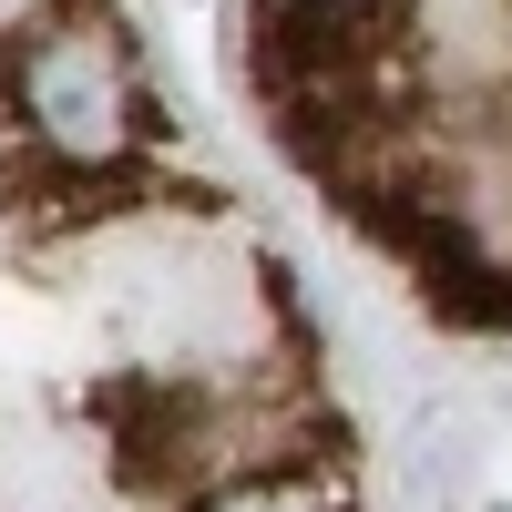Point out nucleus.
<instances>
[{
	"label": "nucleus",
	"instance_id": "39448f33",
	"mask_svg": "<svg viewBox=\"0 0 512 512\" xmlns=\"http://www.w3.org/2000/svg\"><path fill=\"white\" fill-rule=\"evenodd\" d=\"M502 512H512V502H502Z\"/></svg>",
	"mask_w": 512,
	"mask_h": 512
},
{
	"label": "nucleus",
	"instance_id": "7ed1b4c3",
	"mask_svg": "<svg viewBox=\"0 0 512 512\" xmlns=\"http://www.w3.org/2000/svg\"><path fill=\"white\" fill-rule=\"evenodd\" d=\"M297 11H359V0H297Z\"/></svg>",
	"mask_w": 512,
	"mask_h": 512
},
{
	"label": "nucleus",
	"instance_id": "f257e3e1",
	"mask_svg": "<svg viewBox=\"0 0 512 512\" xmlns=\"http://www.w3.org/2000/svg\"><path fill=\"white\" fill-rule=\"evenodd\" d=\"M11 113L31 123V144L72 164V175H113L144 144V82L123 31L93 11H52L11 41Z\"/></svg>",
	"mask_w": 512,
	"mask_h": 512
},
{
	"label": "nucleus",
	"instance_id": "20e7f679",
	"mask_svg": "<svg viewBox=\"0 0 512 512\" xmlns=\"http://www.w3.org/2000/svg\"><path fill=\"white\" fill-rule=\"evenodd\" d=\"M502 21H512V0H502Z\"/></svg>",
	"mask_w": 512,
	"mask_h": 512
},
{
	"label": "nucleus",
	"instance_id": "f03ea898",
	"mask_svg": "<svg viewBox=\"0 0 512 512\" xmlns=\"http://www.w3.org/2000/svg\"><path fill=\"white\" fill-rule=\"evenodd\" d=\"M205 512H318V492L287 482V472H246V482H226V492H205Z\"/></svg>",
	"mask_w": 512,
	"mask_h": 512
}]
</instances>
